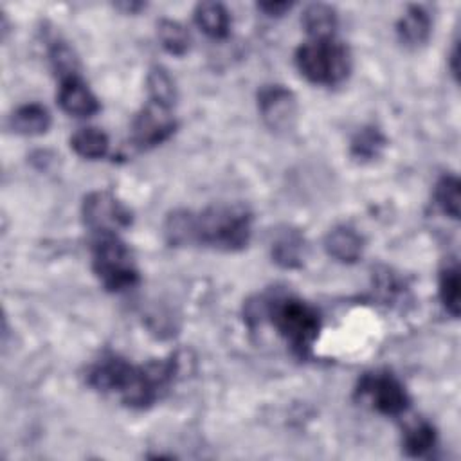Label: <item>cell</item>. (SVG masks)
Here are the masks:
<instances>
[{
	"instance_id": "8992f818",
	"label": "cell",
	"mask_w": 461,
	"mask_h": 461,
	"mask_svg": "<svg viewBox=\"0 0 461 461\" xmlns=\"http://www.w3.org/2000/svg\"><path fill=\"white\" fill-rule=\"evenodd\" d=\"M357 396L369 400L373 409L387 416H398L405 412L411 403L403 384L387 371L366 373L358 380Z\"/></svg>"
},
{
	"instance_id": "d6986e66",
	"label": "cell",
	"mask_w": 461,
	"mask_h": 461,
	"mask_svg": "<svg viewBox=\"0 0 461 461\" xmlns=\"http://www.w3.org/2000/svg\"><path fill=\"white\" fill-rule=\"evenodd\" d=\"M70 148L83 158H101L108 151V137L99 128H79L70 137Z\"/></svg>"
},
{
	"instance_id": "7402d4cb",
	"label": "cell",
	"mask_w": 461,
	"mask_h": 461,
	"mask_svg": "<svg viewBox=\"0 0 461 461\" xmlns=\"http://www.w3.org/2000/svg\"><path fill=\"white\" fill-rule=\"evenodd\" d=\"M385 146V137L375 126L362 128L351 140V155L358 160H373Z\"/></svg>"
},
{
	"instance_id": "8fae6325",
	"label": "cell",
	"mask_w": 461,
	"mask_h": 461,
	"mask_svg": "<svg viewBox=\"0 0 461 461\" xmlns=\"http://www.w3.org/2000/svg\"><path fill=\"white\" fill-rule=\"evenodd\" d=\"M324 249L333 259L340 263H355L362 256L364 240L355 229L339 225L326 234Z\"/></svg>"
},
{
	"instance_id": "3957f363",
	"label": "cell",
	"mask_w": 461,
	"mask_h": 461,
	"mask_svg": "<svg viewBox=\"0 0 461 461\" xmlns=\"http://www.w3.org/2000/svg\"><path fill=\"white\" fill-rule=\"evenodd\" d=\"M267 315L277 333L286 340L297 357H308L321 331V317L313 306L299 297L274 295L250 303L247 319Z\"/></svg>"
},
{
	"instance_id": "7a4b0ae2",
	"label": "cell",
	"mask_w": 461,
	"mask_h": 461,
	"mask_svg": "<svg viewBox=\"0 0 461 461\" xmlns=\"http://www.w3.org/2000/svg\"><path fill=\"white\" fill-rule=\"evenodd\" d=\"M252 234V212L243 203H216L200 212L178 209L169 221L173 245H205L234 252L247 247Z\"/></svg>"
},
{
	"instance_id": "e0dca14e",
	"label": "cell",
	"mask_w": 461,
	"mask_h": 461,
	"mask_svg": "<svg viewBox=\"0 0 461 461\" xmlns=\"http://www.w3.org/2000/svg\"><path fill=\"white\" fill-rule=\"evenodd\" d=\"M461 281H459V265L456 259H448L439 272V299L445 310L452 315H459L461 308Z\"/></svg>"
},
{
	"instance_id": "ffe728a7",
	"label": "cell",
	"mask_w": 461,
	"mask_h": 461,
	"mask_svg": "<svg viewBox=\"0 0 461 461\" xmlns=\"http://www.w3.org/2000/svg\"><path fill=\"white\" fill-rule=\"evenodd\" d=\"M157 36L160 40V45L175 56H182L189 49V32L187 29L178 23L176 20H160L157 25Z\"/></svg>"
},
{
	"instance_id": "277c9868",
	"label": "cell",
	"mask_w": 461,
	"mask_h": 461,
	"mask_svg": "<svg viewBox=\"0 0 461 461\" xmlns=\"http://www.w3.org/2000/svg\"><path fill=\"white\" fill-rule=\"evenodd\" d=\"M92 268L110 292H124L139 283V270L126 243L113 232H99L92 241Z\"/></svg>"
},
{
	"instance_id": "7c38bea8",
	"label": "cell",
	"mask_w": 461,
	"mask_h": 461,
	"mask_svg": "<svg viewBox=\"0 0 461 461\" xmlns=\"http://www.w3.org/2000/svg\"><path fill=\"white\" fill-rule=\"evenodd\" d=\"M430 27L432 23L429 13L420 5H409L396 23V32L402 43L409 47H418L427 41Z\"/></svg>"
},
{
	"instance_id": "5bb4252c",
	"label": "cell",
	"mask_w": 461,
	"mask_h": 461,
	"mask_svg": "<svg viewBox=\"0 0 461 461\" xmlns=\"http://www.w3.org/2000/svg\"><path fill=\"white\" fill-rule=\"evenodd\" d=\"M194 22L207 36L220 40L229 34L230 16L225 5L218 2H200L194 7Z\"/></svg>"
},
{
	"instance_id": "9a60e30c",
	"label": "cell",
	"mask_w": 461,
	"mask_h": 461,
	"mask_svg": "<svg viewBox=\"0 0 461 461\" xmlns=\"http://www.w3.org/2000/svg\"><path fill=\"white\" fill-rule=\"evenodd\" d=\"M301 23L312 40H328L337 29V13L328 4H312L304 9Z\"/></svg>"
},
{
	"instance_id": "44dd1931",
	"label": "cell",
	"mask_w": 461,
	"mask_h": 461,
	"mask_svg": "<svg viewBox=\"0 0 461 461\" xmlns=\"http://www.w3.org/2000/svg\"><path fill=\"white\" fill-rule=\"evenodd\" d=\"M148 92H149V101L169 106L176 99V86L173 77L167 74L164 67H153L148 74Z\"/></svg>"
},
{
	"instance_id": "ba28073f",
	"label": "cell",
	"mask_w": 461,
	"mask_h": 461,
	"mask_svg": "<svg viewBox=\"0 0 461 461\" xmlns=\"http://www.w3.org/2000/svg\"><path fill=\"white\" fill-rule=\"evenodd\" d=\"M176 128L169 106L148 101L131 121V140L140 149L153 148L167 140Z\"/></svg>"
},
{
	"instance_id": "6da1fadb",
	"label": "cell",
	"mask_w": 461,
	"mask_h": 461,
	"mask_svg": "<svg viewBox=\"0 0 461 461\" xmlns=\"http://www.w3.org/2000/svg\"><path fill=\"white\" fill-rule=\"evenodd\" d=\"M175 358L133 366L117 355H106L88 369L86 378L94 389L117 394L128 407L144 409L164 396L175 378Z\"/></svg>"
},
{
	"instance_id": "484cf974",
	"label": "cell",
	"mask_w": 461,
	"mask_h": 461,
	"mask_svg": "<svg viewBox=\"0 0 461 461\" xmlns=\"http://www.w3.org/2000/svg\"><path fill=\"white\" fill-rule=\"evenodd\" d=\"M457 49H459V45H457V41H456V45H454V50H452V54H450V68H452V74L454 76H457V61H459V52H457Z\"/></svg>"
},
{
	"instance_id": "603a6c76",
	"label": "cell",
	"mask_w": 461,
	"mask_h": 461,
	"mask_svg": "<svg viewBox=\"0 0 461 461\" xmlns=\"http://www.w3.org/2000/svg\"><path fill=\"white\" fill-rule=\"evenodd\" d=\"M434 198L436 203L441 207V211L445 214H448L450 218L457 220L459 218V180L454 175H443L436 187H434Z\"/></svg>"
},
{
	"instance_id": "ac0fdd59",
	"label": "cell",
	"mask_w": 461,
	"mask_h": 461,
	"mask_svg": "<svg viewBox=\"0 0 461 461\" xmlns=\"http://www.w3.org/2000/svg\"><path fill=\"white\" fill-rule=\"evenodd\" d=\"M436 439H438L436 429L429 421L418 420L405 427L403 450L411 457H421L434 448Z\"/></svg>"
},
{
	"instance_id": "4316f807",
	"label": "cell",
	"mask_w": 461,
	"mask_h": 461,
	"mask_svg": "<svg viewBox=\"0 0 461 461\" xmlns=\"http://www.w3.org/2000/svg\"><path fill=\"white\" fill-rule=\"evenodd\" d=\"M144 4H135V2H130V4H117V7H124L126 11H130V13H133V11H137V9H140Z\"/></svg>"
},
{
	"instance_id": "52a82bcc",
	"label": "cell",
	"mask_w": 461,
	"mask_h": 461,
	"mask_svg": "<svg viewBox=\"0 0 461 461\" xmlns=\"http://www.w3.org/2000/svg\"><path fill=\"white\" fill-rule=\"evenodd\" d=\"M83 221L95 234L113 232L126 229L131 223V212L108 191H94L83 200Z\"/></svg>"
},
{
	"instance_id": "5b68a950",
	"label": "cell",
	"mask_w": 461,
	"mask_h": 461,
	"mask_svg": "<svg viewBox=\"0 0 461 461\" xmlns=\"http://www.w3.org/2000/svg\"><path fill=\"white\" fill-rule=\"evenodd\" d=\"M295 65L315 85H337L351 70V54L335 38L310 40L295 50Z\"/></svg>"
},
{
	"instance_id": "cb8c5ba5",
	"label": "cell",
	"mask_w": 461,
	"mask_h": 461,
	"mask_svg": "<svg viewBox=\"0 0 461 461\" xmlns=\"http://www.w3.org/2000/svg\"><path fill=\"white\" fill-rule=\"evenodd\" d=\"M50 63L61 81L77 76V58L72 49L61 41L50 49Z\"/></svg>"
},
{
	"instance_id": "9c48e42d",
	"label": "cell",
	"mask_w": 461,
	"mask_h": 461,
	"mask_svg": "<svg viewBox=\"0 0 461 461\" xmlns=\"http://www.w3.org/2000/svg\"><path fill=\"white\" fill-rule=\"evenodd\" d=\"M258 110L272 131H290L297 121V99L283 85H265L258 92Z\"/></svg>"
},
{
	"instance_id": "2e32d148",
	"label": "cell",
	"mask_w": 461,
	"mask_h": 461,
	"mask_svg": "<svg viewBox=\"0 0 461 461\" xmlns=\"http://www.w3.org/2000/svg\"><path fill=\"white\" fill-rule=\"evenodd\" d=\"M50 126V113L38 103L16 108L11 115V128L20 135H41Z\"/></svg>"
},
{
	"instance_id": "30bf717a",
	"label": "cell",
	"mask_w": 461,
	"mask_h": 461,
	"mask_svg": "<svg viewBox=\"0 0 461 461\" xmlns=\"http://www.w3.org/2000/svg\"><path fill=\"white\" fill-rule=\"evenodd\" d=\"M58 103L63 112L74 117H90L99 110L97 97L90 88L77 77H67L59 85Z\"/></svg>"
},
{
	"instance_id": "4fadbf2b",
	"label": "cell",
	"mask_w": 461,
	"mask_h": 461,
	"mask_svg": "<svg viewBox=\"0 0 461 461\" xmlns=\"http://www.w3.org/2000/svg\"><path fill=\"white\" fill-rule=\"evenodd\" d=\"M306 243L301 232L294 229L281 230L272 241V259L285 268H297L303 265Z\"/></svg>"
},
{
	"instance_id": "d4e9b609",
	"label": "cell",
	"mask_w": 461,
	"mask_h": 461,
	"mask_svg": "<svg viewBox=\"0 0 461 461\" xmlns=\"http://www.w3.org/2000/svg\"><path fill=\"white\" fill-rule=\"evenodd\" d=\"M258 7L268 16H281L285 11L292 7V4L290 2H261L258 4Z\"/></svg>"
}]
</instances>
